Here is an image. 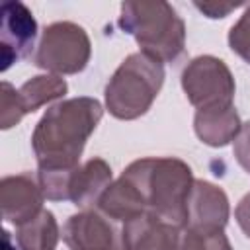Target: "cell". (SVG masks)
I'll use <instances>...</instances> for the list:
<instances>
[{
  "label": "cell",
  "instance_id": "obj_19",
  "mask_svg": "<svg viewBox=\"0 0 250 250\" xmlns=\"http://www.w3.org/2000/svg\"><path fill=\"white\" fill-rule=\"evenodd\" d=\"M232 154L236 162L250 174V121L242 123L238 135L232 141Z\"/></svg>",
  "mask_w": 250,
  "mask_h": 250
},
{
  "label": "cell",
  "instance_id": "obj_22",
  "mask_svg": "<svg viewBox=\"0 0 250 250\" xmlns=\"http://www.w3.org/2000/svg\"><path fill=\"white\" fill-rule=\"evenodd\" d=\"M2 234H4V240H2V250H20V246L16 248V244H14V240H12L10 230H4Z\"/></svg>",
  "mask_w": 250,
  "mask_h": 250
},
{
  "label": "cell",
  "instance_id": "obj_5",
  "mask_svg": "<svg viewBox=\"0 0 250 250\" xmlns=\"http://www.w3.org/2000/svg\"><path fill=\"white\" fill-rule=\"evenodd\" d=\"M92 57V41L86 29L74 21H55L47 25L37 43L33 64L47 74H78Z\"/></svg>",
  "mask_w": 250,
  "mask_h": 250
},
{
  "label": "cell",
  "instance_id": "obj_10",
  "mask_svg": "<svg viewBox=\"0 0 250 250\" xmlns=\"http://www.w3.org/2000/svg\"><path fill=\"white\" fill-rule=\"evenodd\" d=\"M230 215L229 197L223 188L207 182L195 180L188 197V225L186 229L215 232L225 230Z\"/></svg>",
  "mask_w": 250,
  "mask_h": 250
},
{
  "label": "cell",
  "instance_id": "obj_13",
  "mask_svg": "<svg viewBox=\"0 0 250 250\" xmlns=\"http://www.w3.org/2000/svg\"><path fill=\"white\" fill-rule=\"evenodd\" d=\"M242 127L240 115L234 104H221L203 109H195L193 129L201 143L219 148L234 141Z\"/></svg>",
  "mask_w": 250,
  "mask_h": 250
},
{
  "label": "cell",
  "instance_id": "obj_7",
  "mask_svg": "<svg viewBox=\"0 0 250 250\" xmlns=\"http://www.w3.org/2000/svg\"><path fill=\"white\" fill-rule=\"evenodd\" d=\"M66 90V80L57 74H37L25 80L18 90L4 80L0 86V127L6 131L18 125L27 113L62 98Z\"/></svg>",
  "mask_w": 250,
  "mask_h": 250
},
{
  "label": "cell",
  "instance_id": "obj_1",
  "mask_svg": "<svg viewBox=\"0 0 250 250\" xmlns=\"http://www.w3.org/2000/svg\"><path fill=\"white\" fill-rule=\"evenodd\" d=\"M104 107L96 98L78 96L51 105L31 133L39 170H72L96 131Z\"/></svg>",
  "mask_w": 250,
  "mask_h": 250
},
{
  "label": "cell",
  "instance_id": "obj_16",
  "mask_svg": "<svg viewBox=\"0 0 250 250\" xmlns=\"http://www.w3.org/2000/svg\"><path fill=\"white\" fill-rule=\"evenodd\" d=\"M59 236V223L49 209H43L35 219L16 229V242L20 250H55Z\"/></svg>",
  "mask_w": 250,
  "mask_h": 250
},
{
  "label": "cell",
  "instance_id": "obj_11",
  "mask_svg": "<svg viewBox=\"0 0 250 250\" xmlns=\"http://www.w3.org/2000/svg\"><path fill=\"white\" fill-rule=\"evenodd\" d=\"M45 193L37 180L29 174L6 176L0 182V207L2 219L16 227L35 219L43 211Z\"/></svg>",
  "mask_w": 250,
  "mask_h": 250
},
{
  "label": "cell",
  "instance_id": "obj_3",
  "mask_svg": "<svg viewBox=\"0 0 250 250\" xmlns=\"http://www.w3.org/2000/svg\"><path fill=\"white\" fill-rule=\"evenodd\" d=\"M119 27L137 41L143 53L160 62H172L184 53L186 23L164 0L123 2Z\"/></svg>",
  "mask_w": 250,
  "mask_h": 250
},
{
  "label": "cell",
  "instance_id": "obj_8",
  "mask_svg": "<svg viewBox=\"0 0 250 250\" xmlns=\"http://www.w3.org/2000/svg\"><path fill=\"white\" fill-rule=\"evenodd\" d=\"M62 240L70 250H123L121 225L96 209H82L66 219Z\"/></svg>",
  "mask_w": 250,
  "mask_h": 250
},
{
  "label": "cell",
  "instance_id": "obj_15",
  "mask_svg": "<svg viewBox=\"0 0 250 250\" xmlns=\"http://www.w3.org/2000/svg\"><path fill=\"white\" fill-rule=\"evenodd\" d=\"M98 211H102L105 217H109L117 225H125V223L145 215L146 205H145L141 191L135 188V184H131L127 178L119 176L102 193V197L98 201Z\"/></svg>",
  "mask_w": 250,
  "mask_h": 250
},
{
  "label": "cell",
  "instance_id": "obj_18",
  "mask_svg": "<svg viewBox=\"0 0 250 250\" xmlns=\"http://www.w3.org/2000/svg\"><path fill=\"white\" fill-rule=\"evenodd\" d=\"M229 47L244 62L250 64V4L229 31Z\"/></svg>",
  "mask_w": 250,
  "mask_h": 250
},
{
  "label": "cell",
  "instance_id": "obj_14",
  "mask_svg": "<svg viewBox=\"0 0 250 250\" xmlns=\"http://www.w3.org/2000/svg\"><path fill=\"white\" fill-rule=\"evenodd\" d=\"M111 184V166L104 158H90L80 164L72 176L68 186V201H72L80 209H92L98 205L102 193Z\"/></svg>",
  "mask_w": 250,
  "mask_h": 250
},
{
  "label": "cell",
  "instance_id": "obj_6",
  "mask_svg": "<svg viewBox=\"0 0 250 250\" xmlns=\"http://www.w3.org/2000/svg\"><path fill=\"white\" fill-rule=\"evenodd\" d=\"M234 88V76L219 57H195L182 70V90L195 109L232 104Z\"/></svg>",
  "mask_w": 250,
  "mask_h": 250
},
{
  "label": "cell",
  "instance_id": "obj_9",
  "mask_svg": "<svg viewBox=\"0 0 250 250\" xmlns=\"http://www.w3.org/2000/svg\"><path fill=\"white\" fill-rule=\"evenodd\" d=\"M0 47H2V72L14 62L29 57L35 47L37 21L29 8L18 0H8L0 10Z\"/></svg>",
  "mask_w": 250,
  "mask_h": 250
},
{
  "label": "cell",
  "instance_id": "obj_20",
  "mask_svg": "<svg viewBox=\"0 0 250 250\" xmlns=\"http://www.w3.org/2000/svg\"><path fill=\"white\" fill-rule=\"evenodd\" d=\"M234 219H236L240 230L250 238V193H246L238 201V205L234 209Z\"/></svg>",
  "mask_w": 250,
  "mask_h": 250
},
{
  "label": "cell",
  "instance_id": "obj_2",
  "mask_svg": "<svg viewBox=\"0 0 250 250\" xmlns=\"http://www.w3.org/2000/svg\"><path fill=\"white\" fill-rule=\"evenodd\" d=\"M121 176L141 191L146 213L186 229L188 197L195 182L188 162L176 156H146L133 160Z\"/></svg>",
  "mask_w": 250,
  "mask_h": 250
},
{
  "label": "cell",
  "instance_id": "obj_4",
  "mask_svg": "<svg viewBox=\"0 0 250 250\" xmlns=\"http://www.w3.org/2000/svg\"><path fill=\"white\" fill-rule=\"evenodd\" d=\"M164 62L137 51L131 53L105 84V109L121 121L145 115L164 84Z\"/></svg>",
  "mask_w": 250,
  "mask_h": 250
},
{
  "label": "cell",
  "instance_id": "obj_12",
  "mask_svg": "<svg viewBox=\"0 0 250 250\" xmlns=\"http://www.w3.org/2000/svg\"><path fill=\"white\" fill-rule=\"evenodd\" d=\"M180 227L145 213L121 225L123 250H180Z\"/></svg>",
  "mask_w": 250,
  "mask_h": 250
},
{
  "label": "cell",
  "instance_id": "obj_21",
  "mask_svg": "<svg viewBox=\"0 0 250 250\" xmlns=\"http://www.w3.org/2000/svg\"><path fill=\"white\" fill-rule=\"evenodd\" d=\"M195 8L203 12L207 18L217 20V18H227L234 8H238V4H199L195 2Z\"/></svg>",
  "mask_w": 250,
  "mask_h": 250
},
{
  "label": "cell",
  "instance_id": "obj_17",
  "mask_svg": "<svg viewBox=\"0 0 250 250\" xmlns=\"http://www.w3.org/2000/svg\"><path fill=\"white\" fill-rule=\"evenodd\" d=\"M180 250H232L225 230L201 232L184 229L180 238Z\"/></svg>",
  "mask_w": 250,
  "mask_h": 250
}]
</instances>
